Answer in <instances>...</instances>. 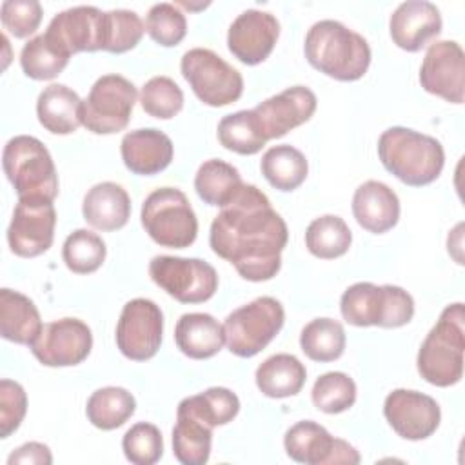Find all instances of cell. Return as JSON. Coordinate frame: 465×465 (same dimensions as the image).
Returning a JSON list of instances; mask_svg holds the SVG:
<instances>
[{
	"label": "cell",
	"instance_id": "32",
	"mask_svg": "<svg viewBox=\"0 0 465 465\" xmlns=\"http://www.w3.org/2000/svg\"><path fill=\"white\" fill-rule=\"evenodd\" d=\"M136 411L134 396L124 387L96 389L85 405V414L91 425L102 430L122 427Z\"/></svg>",
	"mask_w": 465,
	"mask_h": 465
},
{
	"label": "cell",
	"instance_id": "44",
	"mask_svg": "<svg viewBox=\"0 0 465 465\" xmlns=\"http://www.w3.org/2000/svg\"><path fill=\"white\" fill-rule=\"evenodd\" d=\"M0 20L15 38H27L42 22V5L36 0H5L0 5Z\"/></svg>",
	"mask_w": 465,
	"mask_h": 465
},
{
	"label": "cell",
	"instance_id": "36",
	"mask_svg": "<svg viewBox=\"0 0 465 465\" xmlns=\"http://www.w3.org/2000/svg\"><path fill=\"white\" fill-rule=\"evenodd\" d=\"M105 242L89 229L73 231L62 247L65 267L74 274H91L98 271L105 260Z\"/></svg>",
	"mask_w": 465,
	"mask_h": 465
},
{
	"label": "cell",
	"instance_id": "13",
	"mask_svg": "<svg viewBox=\"0 0 465 465\" xmlns=\"http://www.w3.org/2000/svg\"><path fill=\"white\" fill-rule=\"evenodd\" d=\"M56 211L53 200L40 196L18 198L7 227L9 249L20 258L44 254L54 238Z\"/></svg>",
	"mask_w": 465,
	"mask_h": 465
},
{
	"label": "cell",
	"instance_id": "26",
	"mask_svg": "<svg viewBox=\"0 0 465 465\" xmlns=\"http://www.w3.org/2000/svg\"><path fill=\"white\" fill-rule=\"evenodd\" d=\"M176 347L193 360H207L218 354L225 343L223 325L207 312H185L174 327Z\"/></svg>",
	"mask_w": 465,
	"mask_h": 465
},
{
	"label": "cell",
	"instance_id": "28",
	"mask_svg": "<svg viewBox=\"0 0 465 465\" xmlns=\"http://www.w3.org/2000/svg\"><path fill=\"white\" fill-rule=\"evenodd\" d=\"M82 100L65 84H51L42 89L36 100V116L44 129L53 134H71L80 125Z\"/></svg>",
	"mask_w": 465,
	"mask_h": 465
},
{
	"label": "cell",
	"instance_id": "9",
	"mask_svg": "<svg viewBox=\"0 0 465 465\" xmlns=\"http://www.w3.org/2000/svg\"><path fill=\"white\" fill-rule=\"evenodd\" d=\"M180 71L205 105L223 107L236 102L243 93L242 73L211 49L194 47L183 53Z\"/></svg>",
	"mask_w": 465,
	"mask_h": 465
},
{
	"label": "cell",
	"instance_id": "25",
	"mask_svg": "<svg viewBox=\"0 0 465 465\" xmlns=\"http://www.w3.org/2000/svg\"><path fill=\"white\" fill-rule=\"evenodd\" d=\"M213 425L196 414L183 400L176 409L173 427V454L183 465H203L211 456Z\"/></svg>",
	"mask_w": 465,
	"mask_h": 465
},
{
	"label": "cell",
	"instance_id": "12",
	"mask_svg": "<svg viewBox=\"0 0 465 465\" xmlns=\"http://www.w3.org/2000/svg\"><path fill=\"white\" fill-rule=\"evenodd\" d=\"M162 334L163 312L153 300L133 298L124 305L114 336L116 347L125 358L151 360L162 345Z\"/></svg>",
	"mask_w": 465,
	"mask_h": 465
},
{
	"label": "cell",
	"instance_id": "41",
	"mask_svg": "<svg viewBox=\"0 0 465 465\" xmlns=\"http://www.w3.org/2000/svg\"><path fill=\"white\" fill-rule=\"evenodd\" d=\"M183 400L194 412H198L213 427L227 425L240 412V400L227 387H209L203 392L187 396Z\"/></svg>",
	"mask_w": 465,
	"mask_h": 465
},
{
	"label": "cell",
	"instance_id": "21",
	"mask_svg": "<svg viewBox=\"0 0 465 465\" xmlns=\"http://www.w3.org/2000/svg\"><path fill=\"white\" fill-rule=\"evenodd\" d=\"M389 33L400 49L416 53L441 33L440 9L427 0H407L391 15Z\"/></svg>",
	"mask_w": 465,
	"mask_h": 465
},
{
	"label": "cell",
	"instance_id": "39",
	"mask_svg": "<svg viewBox=\"0 0 465 465\" xmlns=\"http://www.w3.org/2000/svg\"><path fill=\"white\" fill-rule=\"evenodd\" d=\"M145 33L142 18L129 9H111L104 13V44L102 51L125 53L138 45Z\"/></svg>",
	"mask_w": 465,
	"mask_h": 465
},
{
	"label": "cell",
	"instance_id": "23",
	"mask_svg": "<svg viewBox=\"0 0 465 465\" xmlns=\"http://www.w3.org/2000/svg\"><path fill=\"white\" fill-rule=\"evenodd\" d=\"M352 214L365 231L383 234L400 220L398 194L383 182L367 180L354 191Z\"/></svg>",
	"mask_w": 465,
	"mask_h": 465
},
{
	"label": "cell",
	"instance_id": "1",
	"mask_svg": "<svg viewBox=\"0 0 465 465\" xmlns=\"http://www.w3.org/2000/svg\"><path fill=\"white\" fill-rule=\"evenodd\" d=\"M287 240L285 220L272 209L267 194L251 183H243L222 207L209 231L213 252L249 282H267L278 274Z\"/></svg>",
	"mask_w": 465,
	"mask_h": 465
},
{
	"label": "cell",
	"instance_id": "31",
	"mask_svg": "<svg viewBox=\"0 0 465 465\" xmlns=\"http://www.w3.org/2000/svg\"><path fill=\"white\" fill-rule=\"evenodd\" d=\"M243 187L238 169L223 160H205L194 174L196 194L214 207L227 205Z\"/></svg>",
	"mask_w": 465,
	"mask_h": 465
},
{
	"label": "cell",
	"instance_id": "20",
	"mask_svg": "<svg viewBox=\"0 0 465 465\" xmlns=\"http://www.w3.org/2000/svg\"><path fill=\"white\" fill-rule=\"evenodd\" d=\"M316 94L305 85H292L260 102L252 113L267 140L282 138L311 120L316 111Z\"/></svg>",
	"mask_w": 465,
	"mask_h": 465
},
{
	"label": "cell",
	"instance_id": "43",
	"mask_svg": "<svg viewBox=\"0 0 465 465\" xmlns=\"http://www.w3.org/2000/svg\"><path fill=\"white\" fill-rule=\"evenodd\" d=\"M147 35L163 47L178 45L187 33L185 15L169 2L154 4L145 18Z\"/></svg>",
	"mask_w": 465,
	"mask_h": 465
},
{
	"label": "cell",
	"instance_id": "17",
	"mask_svg": "<svg viewBox=\"0 0 465 465\" xmlns=\"http://www.w3.org/2000/svg\"><path fill=\"white\" fill-rule=\"evenodd\" d=\"M44 36L69 58L74 53L102 51L104 13L94 5L69 7L53 16Z\"/></svg>",
	"mask_w": 465,
	"mask_h": 465
},
{
	"label": "cell",
	"instance_id": "30",
	"mask_svg": "<svg viewBox=\"0 0 465 465\" xmlns=\"http://www.w3.org/2000/svg\"><path fill=\"white\" fill-rule=\"evenodd\" d=\"M260 169L263 178L274 189L289 193L298 189L305 182L309 173V163L305 154L300 149L289 143H282L263 153Z\"/></svg>",
	"mask_w": 465,
	"mask_h": 465
},
{
	"label": "cell",
	"instance_id": "8",
	"mask_svg": "<svg viewBox=\"0 0 465 465\" xmlns=\"http://www.w3.org/2000/svg\"><path fill=\"white\" fill-rule=\"evenodd\" d=\"M283 322V305L272 296H260L225 318V343L234 356L252 358L276 338Z\"/></svg>",
	"mask_w": 465,
	"mask_h": 465
},
{
	"label": "cell",
	"instance_id": "46",
	"mask_svg": "<svg viewBox=\"0 0 465 465\" xmlns=\"http://www.w3.org/2000/svg\"><path fill=\"white\" fill-rule=\"evenodd\" d=\"M7 463L9 465H15V463L49 465V463H53V456H51V450L47 445H44L40 441H27L9 454Z\"/></svg>",
	"mask_w": 465,
	"mask_h": 465
},
{
	"label": "cell",
	"instance_id": "45",
	"mask_svg": "<svg viewBox=\"0 0 465 465\" xmlns=\"http://www.w3.org/2000/svg\"><path fill=\"white\" fill-rule=\"evenodd\" d=\"M27 412V394L18 381L4 378L0 381V438H9L24 421Z\"/></svg>",
	"mask_w": 465,
	"mask_h": 465
},
{
	"label": "cell",
	"instance_id": "35",
	"mask_svg": "<svg viewBox=\"0 0 465 465\" xmlns=\"http://www.w3.org/2000/svg\"><path fill=\"white\" fill-rule=\"evenodd\" d=\"M218 140L225 149L245 156L256 154L267 143L252 109L225 114L218 122Z\"/></svg>",
	"mask_w": 465,
	"mask_h": 465
},
{
	"label": "cell",
	"instance_id": "38",
	"mask_svg": "<svg viewBox=\"0 0 465 465\" xmlns=\"http://www.w3.org/2000/svg\"><path fill=\"white\" fill-rule=\"evenodd\" d=\"M69 56L54 49L44 35L33 36L20 51V65L25 76L33 80L56 78L67 65Z\"/></svg>",
	"mask_w": 465,
	"mask_h": 465
},
{
	"label": "cell",
	"instance_id": "42",
	"mask_svg": "<svg viewBox=\"0 0 465 465\" xmlns=\"http://www.w3.org/2000/svg\"><path fill=\"white\" fill-rule=\"evenodd\" d=\"M122 450L134 465H153L163 454V438L156 425L138 421L122 438Z\"/></svg>",
	"mask_w": 465,
	"mask_h": 465
},
{
	"label": "cell",
	"instance_id": "33",
	"mask_svg": "<svg viewBox=\"0 0 465 465\" xmlns=\"http://www.w3.org/2000/svg\"><path fill=\"white\" fill-rule=\"evenodd\" d=\"M352 242V232L343 218L336 214H323L314 218L305 231V247L322 260L343 256Z\"/></svg>",
	"mask_w": 465,
	"mask_h": 465
},
{
	"label": "cell",
	"instance_id": "15",
	"mask_svg": "<svg viewBox=\"0 0 465 465\" xmlns=\"http://www.w3.org/2000/svg\"><path fill=\"white\" fill-rule=\"evenodd\" d=\"M93 349V334L78 318H60L42 327L31 345L33 356L45 367H73L82 363Z\"/></svg>",
	"mask_w": 465,
	"mask_h": 465
},
{
	"label": "cell",
	"instance_id": "4",
	"mask_svg": "<svg viewBox=\"0 0 465 465\" xmlns=\"http://www.w3.org/2000/svg\"><path fill=\"white\" fill-rule=\"evenodd\" d=\"M465 309L463 303L447 305L436 325L420 345L416 367L420 376L436 387L456 385L463 376Z\"/></svg>",
	"mask_w": 465,
	"mask_h": 465
},
{
	"label": "cell",
	"instance_id": "11",
	"mask_svg": "<svg viewBox=\"0 0 465 465\" xmlns=\"http://www.w3.org/2000/svg\"><path fill=\"white\" fill-rule=\"evenodd\" d=\"M149 276L180 303H203L218 289L216 269L200 258L154 256L149 262Z\"/></svg>",
	"mask_w": 465,
	"mask_h": 465
},
{
	"label": "cell",
	"instance_id": "19",
	"mask_svg": "<svg viewBox=\"0 0 465 465\" xmlns=\"http://www.w3.org/2000/svg\"><path fill=\"white\" fill-rule=\"evenodd\" d=\"M278 36L280 22L272 13L247 9L229 25L227 47L242 64L256 65L272 53Z\"/></svg>",
	"mask_w": 465,
	"mask_h": 465
},
{
	"label": "cell",
	"instance_id": "27",
	"mask_svg": "<svg viewBox=\"0 0 465 465\" xmlns=\"http://www.w3.org/2000/svg\"><path fill=\"white\" fill-rule=\"evenodd\" d=\"M42 320L35 302L13 289H0V334L18 345H33L42 332Z\"/></svg>",
	"mask_w": 465,
	"mask_h": 465
},
{
	"label": "cell",
	"instance_id": "40",
	"mask_svg": "<svg viewBox=\"0 0 465 465\" xmlns=\"http://www.w3.org/2000/svg\"><path fill=\"white\" fill-rule=\"evenodd\" d=\"M142 109L158 120H169L176 116L183 107V91L169 76L149 78L140 91Z\"/></svg>",
	"mask_w": 465,
	"mask_h": 465
},
{
	"label": "cell",
	"instance_id": "18",
	"mask_svg": "<svg viewBox=\"0 0 465 465\" xmlns=\"http://www.w3.org/2000/svg\"><path fill=\"white\" fill-rule=\"evenodd\" d=\"M421 87L452 104H463L465 53L454 40H440L429 45L420 67Z\"/></svg>",
	"mask_w": 465,
	"mask_h": 465
},
{
	"label": "cell",
	"instance_id": "24",
	"mask_svg": "<svg viewBox=\"0 0 465 465\" xmlns=\"http://www.w3.org/2000/svg\"><path fill=\"white\" fill-rule=\"evenodd\" d=\"M84 220L98 231L122 229L131 216V198L127 191L114 182L93 185L82 202Z\"/></svg>",
	"mask_w": 465,
	"mask_h": 465
},
{
	"label": "cell",
	"instance_id": "16",
	"mask_svg": "<svg viewBox=\"0 0 465 465\" xmlns=\"http://www.w3.org/2000/svg\"><path fill=\"white\" fill-rule=\"evenodd\" d=\"M383 416L403 440L420 441L436 432L441 420L438 401L420 391L394 389L383 401Z\"/></svg>",
	"mask_w": 465,
	"mask_h": 465
},
{
	"label": "cell",
	"instance_id": "22",
	"mask_svg": "<svg viewBox=\"0 0 465 465\" xmlns=\"http://www.w3.org/2000/svg\"><path fill=\"white\" fill-rule=\"evenodd\" d=\"M124 165L140 176L162 173L173 162L174 147L171 138L154 127L134 129L124 134L120 143Z\"/></svg>",
	"mask_w": 465,
	"mask_h": 465
},
{
	"label": "cell",
	"instance_id": "5",
	"mask_svg": "<svg viewBox=\"0 0 465 465\" xmlns=\"http://www.w3.org/2000/svg\"><path fill=\"white\" fill-rule=\"evenodd\" d=\"M340 311L343 320L354 327L396 329L412 320L414 300L398 285L356 282L343 291Z\"/></svg>",
	"mask_w": 465,
	"mask_h": 465
},
{
	"label": "cell",
	"instance_id": "29",
	"mask_svg": "<svg viewBox=\"0 0 465 465\" xmlns=\"http://www.w3.org/2000/svg\"><path fill=\"white\" fill-rule=\"evenodd\" d=\"M307 380L305 365L287 352L272 354L254 372L256 387L267 398H289L302 391Z\"/></svg>",
	"mask_w": 465,
	"mask_h": 465
},
{
	"label": "cell",
	"instance_id": "3",
	"mask_svg": "<svg viewBox=\"0 0 465 465\" xmlns=\"http://www.w3.org/2000/svg\"><path fill=\"white\" fill-rule=\"evenodd\" d=\"M381 165L411 187L432 183L445 165V151L434 136L409 127H389L378 138Z\"/></svg>",
	"mask_w": 465,
	"mask_h": 465
},
{
	"label": "cell",
	"instance_id": "34",
	"mask_svg": "<svg viewBox=\"0 0 465 465\" xmlns=\"http://www.w3.org/2000/svg\"><path fill=\"white\" fill-rule=\"evenodd\" d=\"M300 347L312 361H334L345 351V331L332 318H314L302 329Z\"/></svg>",
	"mask_w": 465,
	"mask_h": 465
},
{
	"label": "cell",
	"instance_id": "10",
	"mask_svg": "<svg viewBox=\"0 0 465 465\" xmlns=\"http://www.w3.org/2000/svg\"><path fill=\"white\" fill-rule=\"evenodd\" d=\"M138 91L122 74L100 76L85 100H82L80 120L93 134H114L127 127Z\"/></svg>",
	"mask_w": 465,
	"mask_h": 465
},
{
	"label": "cell",
	"instance_id": "7",
	"mask_svg": "<svg viewBox=\"0 0 465 465\" xmlns=\"http://www.w3.org/2000/svg\"><path fill=\"white\" fill-rule=\"evenodd\" d=\"M145 232L162 247L185 249L198 236V218L183 191L174 187L154 189L142 203Z\"/></svg>",
	"mask_w": 465,
	"mask_h": 465
},
{
	"label": "cell",
	"instance_id": "6",
	"mask_svg": "<svg viewBox=\"0 0 465 465\" xmlns=\"http://www.w3.org/2000/svg\"><path fill=\"white\" fill-rule=\"evenodd\" d=\"M2 167L18 198L58 196V174L47 147L35 136H13L2 153Z\"/></svg>",
	"mask_w": 465,
	"mask_h": 465
},
{
	"label": "cell",
	"instance_id": "37",
	"mask_svg": "<svg viewBox=\"0 0 465 465\" xmlns=\"http://www.w3.org/2000/svg\"><path fill=\"white\" fill-rule=\"evenodd\" d=\"M311 400L318 411L325 414H340L354 405L356 383L341 371L325 372L314 381Z\"/></svg>",
	"mask_w": 465,
	"mask_h": 465
},
{
	"label": "cell",
	"instance_id": "14",
	"mask_svg": "<svg viewBox=\"0 0 465 465\" xmlns=\"http://www.w3.org/2000/svg\"><path fill=\"white\" fill-rule=\"evenodd\" d=\"M283 447L291 460L305 465H356L361 460L349 441L334 438L325 427L311 420L289 427Z\"/></svg>",
	"mask_w": 465,
	"mask_h": 465
},
{
	"label": "cell",
	"instance_id": "2",
	"mask_svg": "<svg viewBox=\"0 0 465 465\" xmlns=\"http://www.w3.org/2000/svg\"><path fill=\"white\" fill-rule=\"evenodd\" d=\"M307 62L320 73L340 80H360L371 65L369 42L338 20L314 22L303 44Z\"/></svg>",
	"mask_w": 465,
	"mask_h": 465
}]
</instances>
